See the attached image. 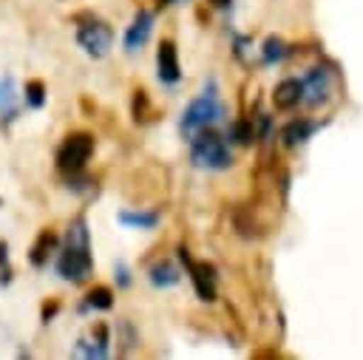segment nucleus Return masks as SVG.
<instances>
[{
	"label": "nucleus",
	"instance_id": "obj_1",
	"mask_svg": "<svg viewBox=\"0 0 363 360\" xmlns=\"http://www.w3.org/2000/svg\"><path fill=\"white\" fill-rule=\"evenodd\" d=\"M94 269V258H91V241H88V227L82 218H77L68 230V238H65V247L57 258V272L65 278V281H74V283H82Z\"/></svg>",
	"mask_w": 363,
	"mask_h": 360
},
{
	"label": "nucleus",
	"instance_id": "obj_2",
	"mask_svg": "<svg viewBox=\"0 0 363 360\" xmlns=\"http://www.w3.org/2000/svg\"><path fill=\"white\" fill-rule=\"evenodd\" d=\"M190 147H193V162H196L199 167L227 170V167L233 164V156H230L227 142H224L216 130H210V128L193 133V136H190Z\"/></svg>",
	"mask_w": 363,
	"mask_h": 360
},
{
	"label": "nucleus",
	"instance_id": "obj_3",
	"mask_svg": "<svg viewBox=\"0 0 363 360\" xmlns=\"http://www.w3.org/2000/svg\"><path fill=\"white\" fill-rule=\"evenodd\" d=\"M221 116V105H218V96H216V85L210 82V88H204L201 96H196L184 113H182V133L184 136H193L204 128H210L213 122H218Z\"/></svg>",
	"mask_w": 363,
	"mask_h": 360
},
{
	"label": "nucleus",
	"instance_id": "obj_4",
	"mask_svg": "<svg viewBox=\"0 0 363 360\" xmlns=\"http://www.w3.org/2000/svg\"><path fill=\"white\" fill-rule=\"evenodd\" d=\"M91 153H94V136L91 133H85V130L68 133L62 139V145L57 147V167L68 176H77L88 164Z\"/></svg>",
	"mask_w": 363,
	"mask_h": 360
},
{
	"label": "nucleus",
	"instance_id": "obj_5",
	"mask_svg": "<svg viewBox=\"0 0 363 360\" xmlns=\"http://www.w3.org/2000/svg\"><path fill=\"white\" fill-rule=\"evenodd\" d=\"M77 43L91 57H105L113 43V31L105 20H99L94 14H82V17H77Z\"/></svg>",
	"mask_w": 363,
	"mask_h": 360
},
{
	"label": "nucleus",
	"instance_id": "obj_6",
	"mask_svg": "<svg viewBox=\"0 0 363 360\" xmlns=\"http://www.w3.org/2000/svg\"><path fill=\"white\" fill-rule=\"evenodd\" d=\"M179 258L187 264V272H190V281L196 286V295L201 300H216V266L204 264V261H190L184 247L179 249Z\"/></svg>",
	"mask_w": 363,
	"mask_h": 360
},
{
	"label": "nucleus",
	"instance_id": "obj_7",
	"mask_svg": "<svg viewBox=\"0 0 363 360\" xmlns=\"http://www.w3.org/2000/svg\"><path fill=\"white\" fill-rule=\"evenodd\" d=\"M332 82H335V77H332L329 68H320V65H318V68L306 71V77L301 79L303 99H306L309 105H320V102H326L329 94H332Z\"/></svg>",
	"mask_w": 363,
	"mask_h": 360
},
{
	"label": "nucleus",
	"instance_id": "obj_8",
	"mask_svg": "<svg viewBox=\"0 0 363 360\" xmlns=\"http://www.w3.org/2000/svg\"><path fill=\"white\" fill-rule=\"evenodd\" d=\"M156 68H159V79H162V82H167V85H176V82H179L182 68H179V54H176L173 40H162V43H159Z\"/></svg>",
	"mask_w": 363,
	"mask_h": 360
},
{
	"label": "nucleus",
	"instance_id": "obj_9",
	"mask_svg": "<svg viewBox=\"0 0 363 360\" xmlns=\"http://www.w3.org/2000/svg\"><path fill=\"white\" fill-rule=\"evenodd\" d=\"M150 28H153V14L142 9V11L133 17V23L128 26V31H125V48H128V51L142 48V45L147 43V37H150Z\"/></svg>",
	"mask_w": 363,
	"mask_h": 360
},
{
	"label": "nucleus",
	"instance_id": "obj_10",
	"mask_svg": "<svg viewBox=\"0 0 363 360\" xmlns=\"http://www.w3.org/2000/svg\"><path fill=\"white\" fill-rule=\"evenodd\" d=\"M301 99H303V88H301V79H284V82H278V85H275V94H272V102H275V108H281V111H289V108H295Z\"/></svg>",
	"mask_w": 363,
	"mask_h": 360
},
{
	"label": "nucleus",
	"instance_id": "obj_11",
	"mask_svg": "<svg viewBox=\"0 0 363 360\" xmlns=\"http://www.w3.org/2000/svg\"><path fill=\"white\" fill-rule=\"evenodd\" d=\"M57 249V235H54V230H43L40 235H37V241L31 244V249H28V261L34 264V266H45L48 264V255Z\"/></svg>",
	"mask_w": 363,
	"mask_h": 360
},
{
	"label": "nucleus",
	"instance_id": "obj_12",
	"mask_svg": "<svg viewBox=\"0 0 363 360\" xmlns=\"http://www.w3.org/2000/svg\"><path fill=\"white\" fill-rule=\"evenodd\" d=\"M318 130V122H312V119H292L286 128H284V145H289V147H295V145H303L312 133Z\"/></svg>",
	"mask_w": 363,
	"mask_h": 360
},
{
	"label": "nucleus",
	"instance_id": "obj_13",
	"mask_svg": "<svg viewBox=\"0 0 363 360\" xmlns=\"http://www.w3.org/2000/svg\"><path fill=\"white\" fill-rule=\"evenodd\" d=\"M150 281L156 286H173L179 283V269L170 264V261H159L153 269H150Z\"/></svg>",
	"mask_w": 363,
	"mask_h": 360
},
{
	"label": "nucleus",
	"instance_id": "obj_14",
	"mask_svg": "<svg viewBox=\"0 0 363 360\" xmlns=\"http://www.w3.org/2000/svg\"><path fill=\"white\" fill-rule=\"evenodd\" d=\"M119 221L122 224H128V227H142V230H150V227H156L159 224V213H130V210H125V213H119Z\"/></svg>",
	"mask_w": 363,
	"mask_h": 360
},
{
	"label": "nucleus",
	"instance_id": "obj_15",
	"mask_svg": "<svg viewBox=\"0 0 363 360\" xmlns=\"http://www.w3.org/2000/svg\"><path fill=\"white\" fill-rule=\"evenodd\" d=\"M85 300H88V306H94V309H111V306H113V292H111L108 286H94Z\"/></svg>",
	"mask_w": 363,
	"mask_h": 360
},
{
	"label": "nucleus",
	"instance_id": "obj_16",
	"mask_svg": "<svg viewBox=\"0 0 363 360\" xmlns=\"http://www.w3.org/2000/svg\"><path fill=\"white\" fill-rule=\"evenodd\" d=\"M26 102L31 108H43V102H45V85H43V79H28L26 82Z\"/></svg>",
	"mask_w": 363,
	"mask_h": 360
},
{
	"label": "nucleus",
	"instance_id": "obj_17",
	"mask_svg": "<svg viewBox=\"0 0 363 360\" xmlns=\"http://www.w3.org/2000/svg\"><path fill=\"white\" fill-rule=\"evenodd\" d=\"M286 54V48H284V43L278 40V37H269L267 43H264V60L267 62H272V60H281Z\"/></svg>",
	"mask_w": 363,
	"mask_h": 360
},
{
	"label": "nucleus",
	"instance_id": "obj_18",
	"mask_svg": "<svg viewBox=\"0 0 363 360\" xmlns=\"http://www.w3.org/2000/svg\"><path fill=\"white\" fill-rule=\"evenodd\" d=\"M230 133H233V139H235V142H241V145H250V142H252V125H250L247 119L235 122Z\"/></svg>",
	"mask_w": 363,
	"mask_h": 360
},
{
	"label": "nucleus",
	"instance_id": "obj_19",
	"mask_svg": "<svg viewBox=\"0 0 363 360\" xmlns=\"http://www.w3.org/2000/svg\"><path fill=\"white\" fill-rule=\"evenodd\" d=\"M145 113H147V91H145V88H139V91L133 94V119H136V122H142V119H145Z\"/></svg>",
	"mask_w": 363,
	"mask_h": 360
},
{
	"label": "nucleus",
	"instance_id": "obj_20",
	"mask_svg": "<svg viewBox=\"0 0 363 360\" xmlns=\"http://www.w3.org/2000/svg\"><path fill=\"white\" fill-rule=\"evenodd\" d=\"M0 281H3V283L11 281V266H9V247H6V241H0Z\"/></svg>",
	"mask_w": 363,
	"mask_h": 360
},
{
	"label": "nucleus",
	"instance_id": "obj_21",
	"mask_svg": "<svg viewBox=\"0 0 363 360\" xmlns=\"http://www.w3.org/2000/svg\"><path fill=\"white\" fill-rule=\"evenodd\" d=\"M54 312H57V303H51V306H48V303H45V306H43V320H45V323H48V317H51V315H54Z\"/></svg>",
	"mask_w": 363,
	"mask_h": 360
},
{
	"label": "nucleus",
	"instance_id": "obj_22",
	"mask_svg": "<svg viewBox=\"0 0 363 360\" xmlns=\"http://www.w3.org/2000/svg\"><path fill=\"white\" fill-rule=\"evenodd\" d=\"M119 281H122V286H128V272H125V266H119Z\"/></svg>",
	"mask_w": 363,
	"mask_h": 360
},
{
	"label": "nucleus",
	"instance_id": "obj_23",
	"mask_svg": "<svg viewBox=\"0 0 363 360\" xmlns=\"http://www.w3.org/2000/svg\"><path fill=\"white\" fill-rule=\"evenodd\" d=\"M216 9H224V6H230V0H210Z\"/></svg>",
	"mask_w": 363,
	"mask_h": 360
},
{
	"label": "nucleus",
	"instance_id": "obj_24",
	"mask_svg": "<svg viewBox=\"0 0 363 360\" xmlns=\"http://www.w3.org/2000/svg\"><path fill=\"white\" fill-rule=\"evenodd\" d=\"M167 3H170V0H159V6H167Z\"/></svg>",
	"mask_w": 363,
	"mask_h": 360
}]
</instances>
